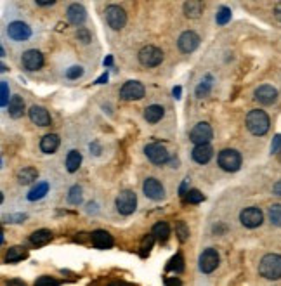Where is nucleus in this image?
Masks as SVG:
<instances>
[{
	"mask_svg": "<svg viewBox=\"0 0 281 286\" xmlns=\"http://www.w3.org/2000/svg\"><path fill=\"white\" fill-rule=\"evenodd\" d=\"M259 274L262 278L278 281L281 278V255L278 253H267L260 258Z\"/></svg>",
	"mask_w": 281,
	"mask_h": 286,
	"instance_id": "f257e3e1",
	"label": "nucleus"
},
{
	"mask_svg": "<svg viewBox=\"0 0 281 286\" xmlns=\"http://www.w3.org/2000/svg\"><path fill=\"white\" fill-rule=\"evenodd\" d=\"M271 127V120L264 110H252L247 115V129L253 135H264L267 134Z\"/></svg>",
	"mask_w": 281,
	"mask_h": 286,
	"instance_id": "f03ea898",
	"label": "nucleus"
},
{
	"mask_svg": "<svg viewBox=\"0 0 281 286\" xmlns=\"http://www.w3.org/2000/svg\"><path fill=\"white\" fill-rule=\"evenodd\" d=\"M217 163L224 172H238L242 167V154L236 149H222L217 156Z\"/></svg>",
	"mask_w": 281,
	"mask_h": 286,
	"instance_id": "7ed1b4c3",
	"label": "nucleus"
},
{
	"mask_svg": "<svg viewBox=\"0 0 281 286\" xmlns=\"http://www.w3.org/2000/svg\"><path fill=\"white\" fill-rule=\"evenodd\" d=\"M115 205H116V210H118V213H122V215H132L135 212V208H137V196H135L134 191L125 189L116 196Z\"/></svg>",
	"mask_w": 281,
	"mask_h": 286,
	"instance_id": "20e7f679",
	"label": "nucleus"
},
{
	"mask_svg": "<svg viewBox=\"0 0 281 286\" xmlns=\"http://www.w3.org/2000/svg\"><path fill=\"white\" fill-rule=\"evenodd\" d=\"M139 57V63L143 66L146 68H155L158 65H162L163 61V52L162 49L155 47V45H146V47H143L137 54Z\"/></svg>",
	"mask_w": 281,
	"mask_h": 286,
	"instance_id": "39448f33",
	"label": "nucleus"
},
{
	"mask_svg": "<svg viewBox=\"0 0 281 286\" xmlns=\"http://www.w3.org/2000/svg\"><path fill=\"white\" fill-rule=\"evenodd\" d=\"M214 137V130L212 127L207 124V121H200L193 127V130L189 132V139L194 146H203V144H208Z\"/></svg>",
	"mask_w": 281,
	"mask_h": 286,
	"instance_id": "423d86ee",
	"label": "nucleus"
},
{
	"mask_svg": "<svg viewBox=\"0 0 281 286\" xmlns=\"http://www.w3.org/2000/svg\"><path fill=\"white\" fill-rule=\"evenodd\" d=\"M239 222H242V226H245L247 229H255V228H259V226H262V222H264V213L257 207H248L239 212Z\"/></svg>",
	"mask_w": 281,
	"mask_h": 286,
	"instance_id": "0eeeda50",
	"label": "nucleus"
},
{
	"mask_svg": "<svg viewBox=\"0 0 281 286\" xmlns=\"http://www.w3.org/2000/svg\"><path fill=\"white\" fill-rule=\"evenodd\" d=\"M219 262H220L219 252H217L215 248H207L200 255L198 265H200V271L203 272V274H212V272L219 267Z\"/></svg>",
	"mask_w": 281,
	"mask_h": 286,
	"instance_id": "6e6552de",
	"label": "nucleus"
},
{
	"mask_svg": "<svg viewBox=\"0 0 281 286\" xmlns=\"http://www.w3.org/2000/svg\"><path fill=\"white\" fill-rule=\"evenodd\" d=\"M144 153H146L148 160L151 161L153 165H165V163L170 160L167 148L163 146V144H160V142L148 144V146L144 148Z\"/></svg>",
	"mask_w": 281,
	"mask_h": 286,
	"instance_id": "1a4fd4ad",
	"label": "nucleus"
},
{
	"mask_svg": "<svg viewBox=\"0 0 281 286\" xmlns=\"http://www.w3.org/2000/svg\"><path fill=\"white\" fill-rule=\"evenodd\" d=\"M144 85L137 80H129L124 84V87L120 89V97L124 101H139L144 97Z\"/></svg>",
	"mask_w": 281,
	"mask_h": 286,
	"instance_id": "9d476101",
	"label": "nucleus"
},
{
	"mask_svg": "<svg viewBox=\"0 0 281 286\" xmlns=\"http://www.w3.org/2000/svg\"><path fill=\"white\" fill-rule=\"evenodd\" d=\"M106 23L113 30H122L127 23V14L120 6H108L106 7Z\"/></svg>",
	"mask_w": 281,
	"mask_h": 286,
	"instance_id": "9b49d317",
	"label": "nucleus"
},
{
	"mask_svg": "<svg viewBox=\"0 0 281 286\" xmlns=\"http://www.w3.org/2000/svg\"><path fill=\"white\" fill-rule=\"evenodd\" d=\"M198 45H200V35L196 33V31H184V33H180V37L177 40V47L180 52L184 54H191L198 49Z\"/></svg>",
	"mask_w": 281,
	"mask_h": 286,
	"instance_id": "f8f14e48",
	"label": "nucleus"
},
{
	"mask_svg": "<svg viewBox=\"0 0 281 286\" xmlns=\"http://www.w3.org/2000/svg\"><path fill=\"white\" fill-rule=\"evenodd\" d=\"M7 35L14 42H26L31 37V28L23 21H12L7 26Z\"/></svg>",
	"mask_w": 281,
	"mask_h": 286,
	"instance_id": "ddd939ff",
	"label": "nucleus"
},
{
	"mask_svg": "<svg viewBox=\"0 0 281 286\" xmlns=\"http://www.w3.org/2000/svg\"><path fill=\"white\" fill-rule=\"evenodd\" d=\"M143 191L149 199H153V201H160V199L165 198V188H163L160 180L155 179V177H148V179L144 180Z\"/></svg>",
	"mask_w": 281,
	"mask_h": 286,
	"instance_id": "4468645a",
	"label": "nucleus"
},
{
	"mask_svg": "<svg viewBox=\"0 0 281 286\" xmlns=\"http://www.w3.org/2000/svg\"><path fill=\"white\" fill-rule=\"evenodd\" d=\"M21 63H23V66H25V70L38 71L40 68L44 66V56L37 49H28L26 52H23Z\"/></svg>",
	"mask_w": 281,
	"mask_h": 286,
	"instance_id": "2eb2a0df",
	"label": "nucleus"
},
{
	"mask_svg": "<svg viewBox=\"0 0 281 286\" xmlns=\"http://www.w3.org/2000/svg\"><path fill=\"white\" fill-rule=\"evenodd\" d=\"M255 101L262 104V106H269V104L276 103V99H278V90H276L273 85H260V87L255 89Z\"/></svg>",
	"mask_w": 281,
	"mask_h": 286,
	"instance_id": "dca6fc26",
	"label": "nucleus"
},
{
	"mask_svg": "<svg viewBox=\"0 0 281 286\" xmlns=\"http://www.w3.org/2000/svg\"><path fill=\"white\" fill-rule=\"evenodd\" d=\"M90 241H92L94 247L99 248V250H108V248H111L113 244H115L113 236L108 233V231H104V229L94 231V233L90 234Z\"/></svg>",
	"mask_w": 281,
	"mask_h": 286,
	"instance_id": "f3484780",
	"label": "nucleus"
},
{
	"mask_svg": "<svg viewBox=\"0 0 281 286\" xmlns=\"http://www.w3.org/2000/svg\"><path fill=\"white\" fill-rule=\"evenodd\" d=\"M66 17L71 25L82 26L84 25V21L87 19V11H85V7L82 6V4H71L66 11Z\"/></svg>",
	"mask_w": 281,
	"mask_h": 286,
	"instance_id": "a211bd4d",
	"label": "nucleus"
},
{
	"mask_svg": "<svg viewBox=\"0 0 281 286\" xmlns=\"http://www.w3.org/2000/svg\"><path fill=\"white\" fill-rule=\"evenodd\" d=\"M28 115H30V120L38 127H47V125H51V121H52L49 111L42 106H37V104L30 108Z\"/></svg>",
	"mask_w": 281,
	"mask_h": 286,
	"instance_id": "6ab92c4d",
	"label": "nucleus"
},
{
	"mask_svg": "<svg viewBox=\"0 0 281 286\" xmlns=\"http://www.w3.org/2000/svg\"><path fill=\"white\" fill-rule=\"evenodd\" d=\"M212 154H214V149H212L210 144H203V146H194L191 156L196 163L205 165V163H208L212 160Z\"/></svg>",
	"mask_w": 281,
	"mask_h": 286,
	"instance_id": "aec40b11",
	"label": "nucleus"
},
{
	"mask_svg": "<svg viewBox=\"0 0 281 286\" xmlns=\"http://www.w3.org/2000/svg\"><path fill=\"white\" fill-rule=\"evenodd\" d=\"M59 135L57 134H47L44 135L42 140H40V149L45 153V154H52L57 151V148H59Z\"/></svg>",
	"mask_w": 281,
	"mask_h": 286,
	"instance_id": "412c9836",
	"label": "nucleus"
},
{
	"mask_svg": "<svg viewBox=\"0 0 281 286\" xmlns=\"http://www.w3.org/2000/svg\"><path fill=\"white\" fill-rule=\"evenodd\" d=\"M163 115H165V108L160 106V104H151L144 110V120L148 124H158L162 120Z\"/></svg>",
	"mask_w": 281,
	"mask_h": 286,
	"instance_id": "4be33fe9",
	"label": "nucleus"
},
{
	"mask_svg": "<svg viewBox=\"0 0 281 286\" xmlns=\"http://www.w3.org/2000/svg\"><path fill=\"white\" fill-rule=\"evenodd\" d=\"M7 111L12 118H21L25 115V101H23L21 95H12L11 101H9Z\"/></svg>",
	"mask_w": 281,
	"mask_h": 286,
	"instance_id": "5701e85b",
	"label": "nucleus"
},
{
	"mask_svg": "<svg viewBox=\"0 0 281 286\" xmlns=\"http://www.w3.org/2000/svg\"><path fill=\"white\" fill-rule=\"evenodd\" d=\"M203 12V4L200 0H189V2H184V14L189 19H198Z\"/></svg>",
	"mask_w": 281,
	"mask_h": 286,
	"instance_id": "b1692460",
	"label": "nucleus"
},
{
	"mask_svg": "<svg viewBox=\"0 0 281 286\" xmlns=\"http://www.w3.org/2000/svg\"><path fill=\"white\" fill-rule=\"evenodd\" d=\"M51 239H52V233L49 229H38L35 233H31L30 236V241L35 247H44V244L51 243Z\"/></svg>",
	"mask_w": 281,
	"mask_h": 286,
	"instance_id": "393cba45",
	"label": "nucleus"
},
{
	"mask_svg": "<svg viewBox=\"0 0 281 286\" xmlns=\"http://www.w3.org/2000/svg\"><path fill=\"white\" fill-rule=\"evenodd\" d=\"M38 177L37 169H31V167H26V169H21L17 172V182L21 186H28L31 182H35Z\"/></svg>",
	"mask_w": 281,
	"mask_h": 286,
	"instance_id": "a878e982",
	"label": "nucleus"
},
{
	"mask_svg": "<svg viewBox=\"0 0 281 286\" xmlns=\"http://www.w3.org/2000/svg\"><path fill=\"white\" fill-rule=\"evenodd\" d=\"M151 234L155 236V239H158V241L165 243L167 239H169V236H170V228H169V224H167V222H158V224L153 226Z\"/></svg>",
	"mask_w": 281,
	"mask_h": 286,
	"instance_id": "bb28decb",
	"label": "nucleus"
},
{
	"mask_svg": "<svg viewBox=\"0 0 281 286\" xmlns=\"http://www.w3.org/2000/svg\"><path fill=\"white\" fill-rule=\"evenodd\" d=\"M80 165H82V154H80V151L73 149V151L68 153V156H66V170L73 174V172H76L80 169Z\"/></svg>",
	"mask_w": 281,
	"mask_h": 286,
	"instance_id": "cd10ccee",
	"label": "nucleus"
},
{
	"mask_svg": "<svg viewBox=\"0 0 281 286\" xmlns=\"http://www.w3.org/2000/svg\"><path fill=\"white\" fill-rule=\"evenodd\" d=\"M25 257H26V250L23 247H11L7 250V253H6V262L14 264V262L23 260Z\"/></svg>",
	"mask_w": 281,
	"mask_h": 286,
	"instance_id": "c85d7f7f",
	"label": "nucleus"
},
{
	"mask_svg": "<svg viewBox=\"0 0 281 286\" xmlns=\"http://www.w3.org/2000/svg\"><path fill=\"white\" fill-rule=\"evenodd\" d=\"M47 191H49V184L47 182H40V184H37L28 193V199H30V201H37V199H42L45 194H47Z\"/></svg>",
	"mask_w": 281,
	"mask_h": 286,
	"instance_id": "c756f323",
	"label": "nucleus"
},
{
	"mask_svg": "<svg viewBox=\"0 0 281 286\" xmlns=\"http://www.w3.org/2000/svg\"><path fill=\"white\" fill-rule=\"evenodd\" d=\"M167 271H172V272H175V274H180V272L184 271V258H183V253H175V257L170 258L169 265H167Z\"/></svg>",
	"mask_w": 281,
	"mask_h": 286,
	"instance_id": "7c9ffc66",
	"label": "nucleus"
},
{
	"mask_svg": "<svg viewBox=\"0 0 281 286\" xmlns=\"http://www.w3.org/2000/svg\"><path fill=\"white\" fill-rule=\"evenodd\" d=\"M267 217H269L271 224L276 226V228H281V205L279 203H274V205L269 207Z\"/></svg>",
	"mask_w": 281,
	"mask_h": 286,
	"instance_id": "2f4dec72",
	"label": "nucleus"
},
{
	"mask_svg": "<svg viewBox=\"0 0 281 286\" xmlns=\"http://www.w3.org/2000/svg\"><path fill=\"white\" fill-rule=\"evenodd\" d=\"M153 243H155V236H153L151 233L144 236L143 241H140V248H139L140 257L146 258L149 255V252H151V248H153Z\"/></svg>",
	"mask_w": 281,
	"mask_h": 286,
	"instance_id": "473e14b6",
	"label": "nucleus"
},
{
	"mask_svg": "<svg viewBox=\"0 0 281 286\" xmlns=\"http://www.w3.org/2000/svg\"><path fill=\"white\" fill-rule=\"evenodd\" d=\"M82 199H84L82 188L80 186H73V188L70 189V193H68V203H70V205H80Z\"/></svg>",
	"mask_w": 281,
	"mask_h": 286,
	"instance_id": "72a5a7b5",
	"label": "nucleus"
},
{
	"mask_svg": "<svg viewBox=\"0 0 281 286\" xmlns=\"http://www.w3.org/2000/svg\"><path fill=\"white\" fill-rule=\"evenodd\" d=\"M175 234H177V238H179L180 243L188 241V238H189V228L186 226L184 220H177V222H175Z\"/></svg>",
	"mask_w": 281,
	"mask_h": 286,
	"instance_id": "f704fd0d",
	"label": "nucleus"
},
{
	"mask_svg": "<svg viewBox=\"0 0 281 286\" xmlns=\"http://www.w3.org/2000/svg\"><path fill=\"white\" fill-rule=\"evenodd\" d=\"M205 196H203V193H200L198 189H189L188 194L184 196V201L186 203H193V205H196V203H202Z\"/></svg>",
	"mask_w": 281,
	"mask_h": 286,
	"instance_id": "c9c22d12",
	"label": "nucleus"
},
{
	"mask_svg": "<svg viewBox=\"0 0 281 286\" xmlns=\"http://www.w3.org/2000/svg\"><path fill=\"white\" fill-rule=\"evenodd\" d=\"M210 89H212V76L208 75L207 78L196 87V95L198 97H205V95H208V92H210Z\"/></svg>",
	"mask_w": 281,
	"mask_h": 286,
	"instance_id": "e433bc0d",
	"label": "nucleus"
},
{
	"mask_svg": "<svg viewBox=\"0 0 281 286\" xmlns=\"http://www.w3.org/2000/svg\"><path fill=\"white\" fill-rule=\"evenodd\" d=\"M215 21H217V25H220V26L228 25V23L231 21V9L220 7L219 12H217V16H215Z\"/></svg>",
	"mask_w": 281,
	"mask_h": 286,
	"instance_id": "4c0bfd02",
	"label": "nucleus"
},
{
	"mask_svg": "<svg viewBox=\"0 0 281 286\" xmlns=\"http://www.w3.org/2000/svg\"><path fill=\"white\" fill-rule=\"evenodd\" d=\"M35 286H59V281L51 278V276H40V278L35 281Z\"/></svg>",
	"mask_w": 281,
	"mask_h": 286,
	"instance_id": "58836bf2",
	"label": "nucleus"
},
{
	"mask_svg": "<svg viewBox=\"0 0 281 286\" xmlns=\"http://www.w3.org/2000/svg\"><path fill=\"white\" fill-rule=\"evenodd\" d=\"M0 89H2V97H0V106L2 108H7L9 106V101H11V99H9V85H7V81H2V84H0Z\"/></svg>",
	"mask_w": 281,
	"mask_h": 286,
	"instance_id": "ea45409f",
	"label": "nucleus"
},
{
	"mask_svg": "<svg viewBox=\"0 0 281 286\" xmlns=\"http://www.w3.org/2000/svg\"><path fill=\"white\" fill-rule=\"evenodd\" d=\"M82 75H84V68L82 66H71V68H68L66 70V78H70V80L80 78Z\"/></svg>",
	"mask_w": 281,
	"mask_h": 286,
	"instance_id": "a19ab883",
	"label": "nucleus"
},
{
	"mask_svg": "<svg viewBox=\"0 0 281 286\" xmlns=\"http://www.w3.org/2000/svg\"><path fill=\"white\" fill-rule=\"evenodd\" d=\"M76 38H78L82 44H89V42H90V33H89V30L78 28V31H76Z\"/></svg>",
	"mask_w": 281,
	"mask_h": 286,
	"instance_id": "79ce46f5",
	"label": "nucleus"
},
{
	"mask_svg": "<svg viewBox=\"0 0 281 286\" xmlns=\"http://www.w3.org/2000/svg\"><path fill=\"white\" fill-rule=\"evenodd\" d=\"M271 151H273V153H279L281 151V134L274 137L273 146H271Z\"/></svg>",
	"mask_w": 281,
	"mask_h": 286,
	"instance_id": "37998d69",
	"label": "nucleus"
},
{
	"mask_svg": "<svg viewBox=\"0 0 281 286\" xmlns=\"http://www.w3.org/2000/svg\"><path fill=\"white\" fill-rule=\"evenodd\" d=\"M7 222H23L26 219V215H7Z\"/></svg>",
	"mask_w": 281,
	"mask_h": 286,
	"instance_id": "c03bdc74",
	"label": "nucleus"
},
{
	"mask_svg": "<svg viewBox=\"0 0 281 286\" xmlns=\"http://www.w3.org/2000/svg\"><path fill=\"white\" fill-rule=\"evenodd\" d=\"M165 286H183V283H180V279L177 278H169L165 281Z\"/></svg>",
	"mask_w": 281,
	"mask_h": 286,
	"instance_id": "a18cd8bd",
	"label": "nucleus"
},
{
	"mask_svg": "<svg viewBox=\"0 0 281 286\" xmlns=\"http://www.w3.org/2000/svg\"><path fill=\"white\" fill-rule=\"evenodd\" d=\"M179 194H180V196H186V194H188V179H186L184 180V182L183 184H180V189H179Z\"/></svg>",
	"mask_w": 281,
	"mask_h": 286,
	"instance_id": "49530a36",
	"label": "nucleus"
},
{
	"mask_svg": "<svg viewBox=\"0 0 281 286\" xmlns=\"http://www.w3.org/2000/svg\"><path fill=\"white\" fill-rule=\"evenodd\" d=\"M274 17L281 23V2H278L274 6Z\"/></svg>",
	"mask_w": 281,
	"mask_h": 286,
	"instance_id": "de8ad7c7",
	"label": "nucleus"
},
{
	"mask_svg": "<svg viewBox=\"0 0 281 286\" xmlns=\"http://www.w3.org/2000/svg\"><path fill=\"white\" fill-rule=\"evenodd\" d=\"M273 194H274V196L281 198V180H278V182L274 184V188H273Z\"/></svg>",
	"mask_w": 281,
	"mask_h": 286,
	"instance_id": "09e8293b",
	"label": "nucleus"
},
{
	"mask_svg": "<svg viewBox=\"0 0 281 286\" xmlns=\"http://www.w3.org/2000/svg\"><path fill=\"white\" fill-rule=\"evenodd\" d=\"M6 286H26L21 279H11Z\"/></svg>",
	"mask_w": 281,
	"mask_h": 286,
	"instance_id": "8fccbe9b",
	"label": "nucleus"
},
{
	"mask_svg": "<svg viewBox=\"0 0 281 286\" xmlns=\"http://www.w3.org/2000/svg\"><path fill=\"white\" fill-rule=\"evenodd\" d=\"M106 81H108V73H104V75H101V76H99V78L96 80V84H97V85H103V84H106Z\"/></svg>",
	"mask_w": 281,
	"mask_h": 286,
	"instance_id": "3c124183",
	"label": "nucleus"
},
{
	"mask_svg": "<svg viewBox=\"0 0 281 286\" xmlns=\"http://www.w3.org/2000/svg\"><path fill=\"white\" fill-rule=\"evenodd\" d=\"M54 4H56L54 0H49V2H40V0H38L37 6H40V7H51V6H54Z\"/></svg>",
	"mask_w": 281,
	"mask_h": 286,
	"instance_id": "603ef678",
	"label": "nucleus"
},
{
	"mask_svg": "<svg viewBox=\"0 0 281 286\" xmlns=\"http://www.w3.org/2000/svg\"><path fill=\"white\" fill-rule=\"evenodd\" d=\"M172 92H174V97L175 99H180V87H175L174 90H172Z\"/></svg>",
	"mask_w": 281,
	"mask_h": 286,
	"instance_id": "864d4df0",
	"label": "nucleus"
},
{
	"mask_svg": "<svg viewBox=\"0 0 281 286\" xmlns=\"http://www.w3.org/2000/svg\"><path fill=\"white\" fill-rule=\"evenodd\" d=\"M111 65H113V57L108 56L106 59H104V66H111Z\"/></svg>",
	"mask_w": 281,
	"mask_h": 286,
	"instance_id": "5fc2aeb1",
	"label": "nucleus"
},
{
	"mask_svg": "<svg viewBox=\"0 0 281 286\" xmlns=\"http://www.w3.org/2000/svg\"><path fill=\"white\" fill-rule=\"evenodd\" d=\"M110 286H130V284H127V283H111Z\"/></svg>",
	"mask_w": 281,
	"mask_h": 286,
	"instance_id": "6e6d98bb",
	"label": "nucleus"
}]
</instances>
